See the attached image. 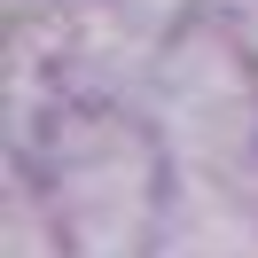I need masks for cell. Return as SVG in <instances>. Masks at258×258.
<instances>
[{
  "label": "cell",
  "mask_w": 258,
  "mask_h": 258,
  "mask_svg": "<svg viewBox=\"0 0 258 258\" xmlns=\"http://www.w3.org/2000/svg\"><path fill=\"white\" fill-rule=\"evenodd\" d=\"M149 94H157L149 117L172 149V172L227 180L258 149V55L242 24H211V16L172 24L157 71H149Z\"/></svg>",
  "instance_id": "cell-2"
},
{
  "label": "cell",
  "mask_w": 258,
  "mask_h": 258,
  "mask_svg": "<svg viewBox=\"0 0 258 258\" xmlns=\"http://www.w3.org/2000/svg\"><path fill=\"white\" fill-rule=\"evenodd\" d=\"M125 8H141L149 24H164V32H172V24H188L196 8H204V0H125Z\"/></svg>",
  "instance_id": "cell-3"
},
{
  "label": "cell",
  "mask_w": 258,
  "mask_h": 258,
  "mask_svg": "<svg viewBox=\"0 0 258 258\" xmlns=\"http://www.w3.org/2000/svg\"><path fill=\"white\" fill-rule=\"evenodd\" d=\"M164 149L157 117H125L117 102H71L47 117V204L63 219L71 250L125 258L149 227L164 219Z\"/></svg>",
  "instance_id": "cell-1"
}]
</instances>
